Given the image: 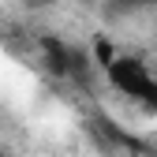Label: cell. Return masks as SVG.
<instances>
[{
	"instance_id": "1",
	"label": "cell",
	"mask_w": 157,
	"mask_h": 157,
	"mask_svg": "<svg viewBox=\"0 0 157 157\" xmlns=\"http://www.w3.org/2000/svg\"><path fill=\"white\" fill-rule=\"evenodd\" d=\"M105 78L109 86L124 97V101L139 105L142 112H157V75L150 71V64L142 60V56L135 52H116L112 64L105 67Z\"/></svg>"
},
{
	"instance_id": "2",
	"label": "cell",
	"mask_w": 157,
	"mask_h": 157,
	"mask_svg": "<svg viewBox=\"0 0 157 157\" xmlns=\"http://www.w3.org/2000/svg\"><path fill=\"white\" fill-rule=\"evenodd\" d=\"M41 60L56 78H71V82H86V71H90V49H78L64 37H41Z\"/></svg>"
},
{
	"instance_id": "3",
	"label": "cell",
	"mask_w": 157,
	"mask_h": 157,
	"mask_svg": "<svg viewBox=\"0 0 157 157\" xmlns=\"http://www.w3.org/2000/svg\"><path fill=\"white\" fill-rule=\"evenodd\" d=\"M157 8V0H105L109 15H135V11H150Z\"/></svg>"
},
{
	"instance_id": "4",
	"label": "cell",
	"mask_w": 157,
	"mask_h": 157,
	"mask_svg": "<svg viewBox=\"0 0 157 157\" xmlns=\"http://www.w3.org/2000/svg\"><path fill=\"white\" fill-rule=\"evenodd\" d=\"M0 157H11V153H8V150H0Z\"/></svg>"
}]
</instances>
